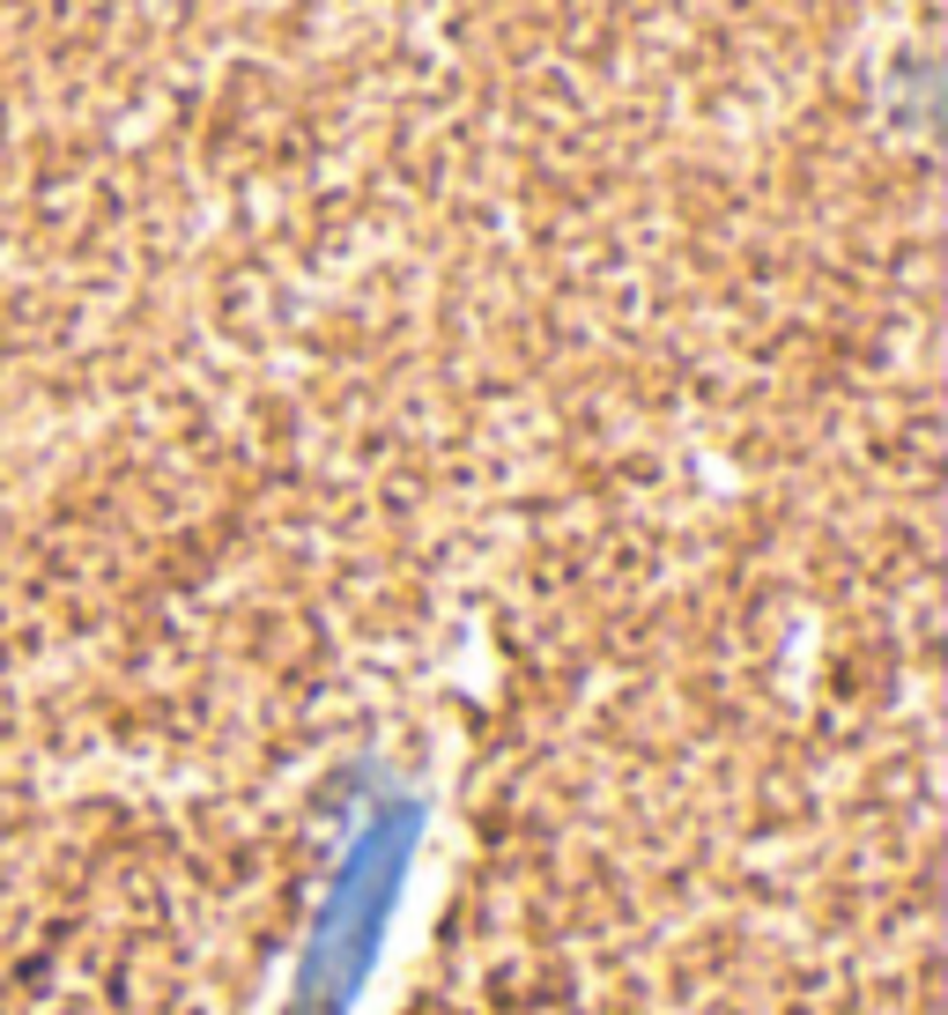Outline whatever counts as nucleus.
<instances>
[{
	"mask_svg": "<svg viewBox=\"0 0 948 1015\" xmlns=\"http://www.w3.org/2000/svg\"><path fill=\"white\" fill-rule=\"evenodd\" d=\"M408 830H415V816H408V808H386V816L356 838L349 867H341V882H334L319 927H312L289 1015H341L349 993L364 986L371 949H378V934H386V904H393L400 860H408Z\"/></svg>",
	"mask_w": 948,
	"mask_h": 1015,
	"instance_id": "f257e3e1",
	"label": "nucleus"
}]
</instances>
